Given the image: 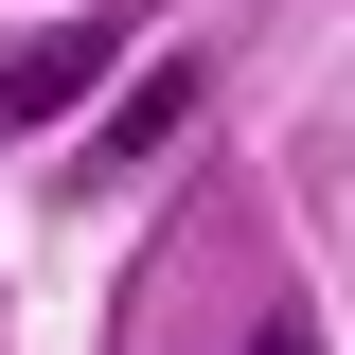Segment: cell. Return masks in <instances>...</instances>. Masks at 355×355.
<instances>
[{
  "instance_id": "6da1fadb",
  "label": "cell",
  "mask_w": 355,
  "mask_h": 355,
  "mask_svg": "<svg viewBox=\"0 0 355 355\" xmlns=\"http://www.w3.org/2000/svg\"><path fill=\"white\" fill-rule=\"evenodd\" d=\"M107 53H125V18H53V36H18V53H0V142H18V125H71Z\"/></svg>"
},
{
  "instance_id": "7a4b0ae2",
  "label": "cell",
  "mask_w": 355,
  "mask_h": 355,
  "mask_svg": "<svg viewBox=\"0 0 355 355\" xmlns=\"http://www.w3.org/2000/svg\"><path fill=\"white\" fill-rule=\"evenodd\" d=\"M249 355H320V338H302V320H266V338H249Z\"/></svg>"
}]
</instances>
